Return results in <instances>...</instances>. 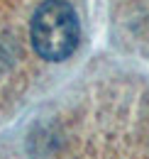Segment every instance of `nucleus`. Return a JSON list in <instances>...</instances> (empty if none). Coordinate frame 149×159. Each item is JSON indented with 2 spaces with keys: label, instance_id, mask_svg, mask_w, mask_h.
<instances>
[{
  "label": "nucleus",
  "instance_id": "1",
  "mask_svg": "<svg viewBox=\"0 0 149 159\" xmlns=\"http://www.w3.org/2000/svg\"><path fill=\"white\" fill-rule=\"evenodd\" d=\"M32 47L42 59L64 61L78 47V15L66 0H44L32 15Z\"/></svg>",
  "mask_w": 149,
  "mask_h": 159
}]
</instances>
